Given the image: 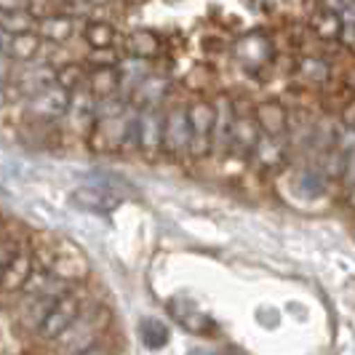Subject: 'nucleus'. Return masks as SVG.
<instances>
[{
	"mask_svg": "<svg viewBox=\"0 0 355 355\" xmlns=\"http://www.w3.org/2000/svg\"><path fill=\"white\" fill-rule=\"evenodd\" d=\"M107 326V310L105 307H91L89 313L83 315V310L78 313V318L72 320L70 326L53 339L59 345V355H75L80 353L83 347H89L94 342L102 339V331Z\"/></svg>",
	"mask_w": 355,
	"mask_h": 355,
	"instance_id": "nucleus-1",
	"label": "nucleus"
},
{
	"mask_svg": "<svg viewBox=\"0 0 355 355\" xmlns=\"http://www.w3.org/2000/svg\"><path fill=\"white\" fill-rule=\"evenodd\" d=\"M43 270H49L59 281L75 286L89 275V262L70 241H56V243H51L49 254L43 257Z\"/></svg>",
	"mask_w": 355,
	"mask_h": 355,
	"instance_id": "nucleus-2",
	"label": "nucleus"
},
{
	"mask_svg": "<svg viewBox=\"0 0 355 355\" xmlns=\"http://www.w3.org/2000/svg\"><path fill=\"white\" fill-rule=\"evenodd\" d=\"M80 310H83V297H80V291H75V286H72V288H67V291L49 307V313L43 315L40 326H37V334L43 339H49V342H53V339L70 326L72 320L78 318Z\"/></svg>",
	"mask_w": 355,
	"mask_h": 355,
	"instance_id": "nucleus-3",
	"label": "nucleus"
},
{
	"mask_svg": "<svg viewBox=\"0 0 355 355\" xmlns=\"http://www.w3.org/2000/svg\"><path fill=\"white\" fill-rule=\"evenodd\" d=\"M160 153L171 158L190 155V123H187V107L177 105L163 112V137H160Z\"/></svg>",
	"mask_w": 355,
	"mask_h": 355,
	"instance_id": "nucleus-4",
	"label": "nucleus"
},
{
	"mask_svg": "<svg viewBox=\"0 0 355 355\" xmlns=\"http://www.w3.org/2000/svg\"><path fill=\"white\" fill-rule=\"evenodd\" d=\"M187 123H190V155H206L211 153L214 134V105L206 99H198L187 107Z\"/></svg>",
	"mask_w": 355,
	"mask_h": 355,
	"instance_id": "nucleus-5",
	"label": "nucleus"
},
{
	"mask_svg": "<svg viewBox=\"0 0 355 355\" xmlns=\"http://www.w3.org/2000/svg\"><path fill=\"white\" fill-rule=\"evenodd\" d=\"M67 107H70V91L62 89L59 83H51V86L40 89L27 99V115L49 123V121L64 118Z\"/></svg>",
	"mask_w": 355,
	"mask_h": 355,
	"instance_id": "nucleus-6",
	"label": "nucleus"
},
{
	"mask_svg": "<svg viewBox=\"0 0 355 355\" xmlns=\"http://www.w3.org/2000/svg\"><path fill=\"white\" fill-rule=\"evenodd\" d=\"M163 137V112L158 107H139L137 112V150H142L147 158H155L160 153Z\"/></svg>",
	"mask_w": 355,
	"mask_h": 355,
	"instance_id": "nucleus-7",
	"label": "nucleus"
},
{
	"mask_svg": "<svg viewBox=\"0 0 355 355\" xmlns=\"http://www.w3.org/2000/svg\"><path fill=\"white\" fill-rule=\"evenodd\" d=\"M214 105V134H211V150L227 153L230 150V134L235 123V102L227 94H219L211 102Z\"/></svg>",
	"mask_w": 355,
	"mask_h": 355,
	"instance_id": "nucleus-8",
	"label": "nucleus"
},
{
	"mask_svg": "<svg viewBox=\"0 0 355 355\" xmlns=\"http://www.w3.org/2000/svg\"><path fill=\"white\" fill-rule=\"evenodd\" d=\"M72 203H75L78 209H83V211L105 216V214L118 209L121 196H115L112 190H107L102 184H86V187H78V190L72 193Z\"/></svg>",
	"mask_w": 355,
	"mask_h": 355,
	"instance_id": "nucleus-9",
	"label": "nucleus"
},
{
	"mask_svg": "<svg viewBox=\"0 0 355 355\" xmlns=\"http://www.w3.org/2000/svg\"><path fill=\"white\" fill-rule=\"evenodd\" d=\"M40 49H43V37L37 35L35 30H24V33H14V35H3V43H0V53H6L11 62H19V64L35 62Z\"/></svg>",
	"mask_w": 355,
	"mask_h": 355,
	"instance_id": "nucleus-10",
	"label": "nucleus"
},
{
	"mask_svg": "<svg viewBox=\"0 0 355 355\" xmlns=\"http://www.w3.org/2000/svg\"><path fill=\"white\" fill-rule=\"evenodd\" d=\"M171 91V80L166 75H153L147 72L142 80L131 89L128 94V102L137 107H160V102L168 96Z\"/></svg>",
	"mask_w": 355,
	"mask_h": 355,
	"instance_id": "nucleus-11",
	"label": "nucleus"
},
{
	"mask_svg": "<svg viewBox=\"0 0 355 355\" xmlns=\"http://www.w3.org/2000/svg\"><path fill=\"white\" fill-rule=\"evenodd\" d=\"M251 118H254V123L259 128V134H265V137H284L286 128H288V112L275 99L254 107Z\"/></svg>",
	"mask_w": 355,
	"mask_h": 355,
	"instance_id": "nucleus-12",
	"label": "nucleus"
},
{
	"mask_svg": "<svg viewBox=\"0 0 355 355\" xmlns=\"http://www.w3.org/2000/svg\"><path fill=\"white\" fill-rule=\"evenodd\" d=\"M75 21L78 19L64 14V11H56L49 17L37 19L35 21V33L43 37V43H53V46H62L75 35Z\"/></svg>",
	"mask_w": 355,
	"mask_h": 355,
	"instance_id": "nucleus-13",
	"label": "nucleus"
},
{
	"mask_svg": "<svg viewBox=\"0 0 355 355\" xmlns=\"http://www.w3.org/2000/svg\"><path fill=\"white\" fill-rule=\"evenodd\" d=\"M33 270H35V257H33L30 246L24 243V246L14 254L11 265L6 267V272H3V278H0V288H3V291H19V288L24 286V281L30 278Z\"/></svg>",
	"mask_w": 355,
	"mask_h": 355,
	"instance_id": "nucleus-14",
	"label": "nucleus"
},
{
	"mask_svg": "<svg viewBox=\"0 0 355 355\" xmlns=\"http://www.w3.org/2000/svg\"><path fill=\"white\" fill-rule=\"evenodd\" d=\"M86 86L94 99H107L118 94V67H91L86 72Z\"/></svg>",
	"mask_w": 355,
	"mask_h": 355,
	"instance_id": "nucleus-15",
	"label": "nucleus"
},
{
	"mask_svg": "<svg viewBox=\"0 0 355 355\" xmlns=\"http://www.w3.org/2000/svg\"><path fill=\"white\" fill-rule=\"evenodd\" d=\"M235 53L246 67H259L272 56V46L265 35H246L235 46Z\"/></svg>",
	"mask_w": 355,
	"mask_h": 355,
	"instance_id": "nucleus-16",
	"label": "nucleus"
},
{
	"mask_svg": "<svg viewBox=\"0 0 355 355\" xmlns=\"http://www.w3.org/2000/svg\"><path fill=\"white\" fill-rule=\"evenodd\" d=\"M257 139H259V128L254 123V118L235 112V123H232V134H230V150L235 147L241 153H251Z\"/></svg>",
	"mask_w": 355,
	"mask_h": 355,
	"instance_id": "nucleus-17",
	"label": "nucleus"
},
{
	"mask_svg": "<svg viewBox=\"0 0 355 355\" xmlns=\"http://www.w3.org/2000/svg\"><path fill=\"white\" fill-rule=\"evenodd\" d=\"M147 62L150 59H139V56H128V59H123V62H118L115 67H118V94L121 91H125V96L131 94V89L142 80L144 75L150 72V67H147Z\"/></svg>",
	"mask_w": 355,
	"mask_h": 355,
	"instance_id": "nucleus-18",
	"label": "nucleus"
},
{
	"mask_svg": "<svg viewBox=\"0 0 355 355\" xmlns=\"http://www.w3.org/2000/svg\"><path fill=\"white\" fill-rule=\"evenodd\" d=\"M125 51H128V56L153 59L160 53V37L150 30H134L125 35Z\"/></svg>",
	"mask_w": 355,
	"mask_h": 355,
	"instance_id": "nucleus-19",
	"label": "nucleus"
},
{
	"mask_svg": "<svg viewBox=\"0 0 355 355\" xmlns=\"http://www.w3.org/2000/svg\"><path fill=\"white\" fill-rule=\"evenodd\" d=\"M51 83H53V67H37L33 62H27L24 72L19 75V86H21V91H27V96H33V94H37V91L46 89V86H51Z\"/></svg>",
	"mask_w": 355,
	"mask_h": 355,
	"instance_id": "nucleus-20",
	"label": "nucleus"
},
{
	"mask_svg": "<svg viewBox=\"0 0 355 355\" xmlns=\"http://www.w3.org/2000/svg\"><path fill=\"white\" fill-rule=\"evenodd\" d=\"M339 27H342V21H339L337 14H331V11H326V8H320L310 17V30L318 35V40L323 43H337V35H339Z\"/></svg>",
	"mask_w": 355,
	"mask_h": 355,
	"instance_id": "nucleus-21",
	"label": "nucleus"
},
{
	"mask_svg": "<svg viewBox=\"0 0 355 355\" xmlns=\"http://www.w3.org/2000/svg\"><path fill=\"white\" fill-rule=\"evenodd\" d=\"M83 37L89 43V49H107V46H115V27L110 21L102 19H89L86 27H83Z\"/></svg>",
	"mask_w": 355,
	"mask_h": 355,
	"instance_id": "nucleus-22",
	"label": "nucleus"
},
{
	"mask_svg": "<svg viewBox=\"0 0 355 355\" xmlns=\"http://www.w3.org/2000/svg\"><path fill=\"white\" fill-rule=\"evenodd\" d=\"M300 78L310 86H326L329 78H331V67L326 59H318V56H304L300 62Z\"/></svg>",
	"mask_w": 355,
	"mask_h": 355,
	"instance_id": "nucleus-23",
	"label": "nucleus"
},
{
	"mask_svg": "<svg viewBox=\"0 0 355 355\" xmlns=\"http://www.w3.org/2000/svg\"><path fill=\"white\" fill-rule=\"evenodd\" d=\"M86 64H80V62H67V64H62V67H56L53 70V83H59L62 89L72 91L83 89V83H86Z\"/></svg>",
	"mask_w": 355,
	"mask_h": 355,
	"instance_id": "nucleus-24",
	"label": "nucleus"
},
{
	"mask_svg": "<svg viewBox=\"0 0 355 355\" xmlns=\"http://www.w3.org/2000/svg\"><path fill=\"white\" fill-rule=\"evenodd\" d=\"M0 30L6 35L14 33H24V30H35V19L30 17L27 8H17V11H0Z\"/></svg>",
	"mask_w": 355,
	"mask_h": 355,
	"instance_id": "nucleus-25",
	"label": "nucleus"
},
{
	"mask_svg": "<svg viewBox=\"0 0 355 355\" xmlns=\"http://www.w3.org/2000/svg\"><path fill=\"white\" fill-rule=\"evenodd\" d=\"M24 246V241L19 238L17 232H8V230H0V278L6 272V267L11 265L14 254Z\"/></svg>",
	"mask_w": 355,
	"mask_h": 355,
	"instance_id": "nucleus-26",
	"label": "nucleus"
},
{
	"mask_svg": "<svg viewBox=\"0 0 355 355\" xmlns=\"http://www.w3.org/2000/svg\"><path fill=\"white\" fill-rule=\"evenodd\" d=\"M86 62H89V67H115L121 62V56L115 51V46H107V49H91Z\"/></svg>",
	"mask_w": 355,
	"mask_h": 355,
	"instance_id": "nucleus-27",
	"label": "nucleus"
},
{
	"mask_svg": "<svg viewBox=\"0 0 355 355\" xmlns=\"http://www.w3.org/2000/svg\"><path fill=\"white\" fill-rule=\"evenodd\" d=\"M337 43L345 49V51H353L355 49V21H347V24L339 27Z\"/></svg>",
	"mask_w": 355,
	"mask_h": 355,
	"instance_id": "nucleus-28",
	"label": "nucleus"
},
{
	"mask_svg": "<svg viewBox=\"0 0 355 355\" xmlns=\"http://www.w3.org/2000/svg\"><path fill=\"white\" fill-rule=\"evenodd\" d=\"M355 0H320V8H326V11H331V14H342V11H347V8H353Z\"/></svg>",
	"mask_w": 355,
	"mask_h": 355,
	"instance_id": "nucleus-29",
	"label": "nucleus"
},
{
	"mask_svg": "<svg viewBox=\"0 0 355 355\" xmlns=\"http://www.w3.org/2000/svg\"><path fill=\"white\" fill-rule=\"evenodd\" d=\"M11 70H14V62L6 53H0V86H6L11 80Z\"/></svg>",
	"mask_w": 355,
	"mask_h": 355,
	"instance_id": "nucleus-30",
	"label": "nucleus"
},
{
	"mask_svg": "<svg viewBox=\"0 0 355 355\" xmlns=\"http://www.w3.org/2000/svg\"><path fill=\"white\" fill-rule=\"evenodd\" d=\"M75 355H112V353H110V345H105V342L99 339V342H94V345H89V347H83L80 353H75Z\"/></svg>",
	"mask_w": 355,
	"mask_h": 355,
	"instance_id": "nucleus-31",
	"label": "nucleus"
},
{
	"mask_svg": "<svg viewBox=\"0 0 355 355\" xmlns=\"http://www.w3.org/2000/svg\"><path fill=\"white\" fill-rule=\"evenodd\" d=\"M24 6H27V0H0V11H17Z\"/></svg>",
	"mask_w": 355,
	"mask_h": 355,
	"instance_id": "nucleus-32",
	"label": "nucleus"
},
{
	"mask_svg": "<svg viewBox=\"0 0 355 355\" xmlns=\"http://www.w3.org/2000/svg\"><path fill=\"white\" fill-rule=\"evenodd\" d=\"M8 105V91H6V86H0V110Z\"/></svg>",
	"mask_w": 355,
	"mask_h": 355,
	"instance_id": "nucleus-33",
	"label": "nucleus"
},
{
	"mask_svg": "<svg viewBox=\"0 0 355 355\" xmlns=\"http://www.w3.org/2000/svg\"><path fill=\"white\" fill-rule=\"evenodd\" d=\"M123 3H128V6H142V3H147V0H123Z\"/></svg>",
	"mask_w": 355,
	"mask_h": 355,
	"instance_id": "nucleus-34",
	"label": "nucleus"
},
{
	"mask_svg": "<svg viewBox=\"0 0 355 355\" xmlns=\"http://www.w3.org/2000/svg\"><path fill=\"white\" fill-rule=\"evenodd\" d=\"M91 3H110V0H91Z\"/></svg>",
	"mask_w": 355,
	"mask_h": 355,
	"instance_id": "nucleus-35",
	"label": "nucleus"
},
{
	"mask_svg": "<svg viewBox=\"0 0 355 355\" xmlns=\"http://www.w3.org/2000/svg\"><path fill=\"white\" fill-rule=\"evenodd\" d=\"M3 35H6V33H3V30H0V43H3Z\"/></svg>",
	"mask_w": 355,
	"mask_h": 355,
	"instance_id": "nucleus-36",
	"label": "nucleus"
}]
</instances>
